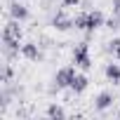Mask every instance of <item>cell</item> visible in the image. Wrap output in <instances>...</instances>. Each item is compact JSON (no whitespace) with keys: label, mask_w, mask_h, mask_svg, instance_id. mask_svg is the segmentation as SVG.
<instances>
[{"label":"cell","mask_w":120,"mask_h":120,"mask_svg":"<svg viewBox=\"0 0 120 120\" xmlns=\"http://www.w3.org/2000/svg\"><path fill=\"white\" fill-rule=\"evenodd\" d=\"M101 26H104V14H101L99 10L90 12V21H87V31H97V28H101Z\"/></svg>","instance_id":"obj_8"},{"label":"cell","mask_w":120,"mask_h":120,"mask_svg":"<svg viewBox=\"0 0 120 120\" xmlns=\"http://www.w3.org/2000/svg\"><path fill=\"white\" fill-rule=\"evenodd\" d=\"M21 54H24L26 59H31V61H40V59H42V54H40L38 45H33V42H26V45H21Z\"/></svg>","instance_id":"obj_5"},{"label":"cell","mask_w":120,"mask_h":120,"mask_svg":"<svg viewBox=\"0 0 120 120\" xmlns=\"http://www.w3.org/2000/svg\"><path fill=\"white\" fill-rule=\"evenodd\" d=\"M106 78L111 82H120V64H108L106 66Z\"/></svg>","instance_id":"obj_10"},{"label":"cell","mask_w":120,"mask_h":120,"mask_svg":"<svg viewBox=\"0 0 120 120\" xmlns=\"http://www.w3.org/2000/svg\"><path fill=\"white\" fill-rule=\"evenodd\" d=\"M115 19H118V26H120V12H115Z\"/></svg>","instance_id":"obj_16"},{"label":"cell","mask_w":120,"mask_h":120,"mask_svg":"<svg viewBox=\"0 0 120 120\" xmlns=\"http://www.w3.org/2000/svg\"><path fill=\"white\" fill-rule=\"evenodd\" d=\"M47 118H66V111H64L61 106H56V104H52V106L47 108Z\"/></svg>","instance_id":"obj_12"},{"label":"cell","mask_w":120,"mask_h":120,"mask_svg":"<svg viewBox=\"0 0 120 120\" xmlns=\"http://www.w3.org/2000/svg\"><path fill=\"white\" fill-rule=\"evenodd\" d=\"M52 26H54L56 31H68V28H73L75 24H73V19H71V17H66L64 12H59V14H54Z\"/></svg>","instance_id":"obj_4"},{"label":"cell","mask_w":120,"mask_h":120,"mask_svg":"<svg viewBox=\"0 0 120 120\" xmlns=\"http://www.w3.org/2000/svg\"><path fill=\"white\" fill-rule=\"evenodd\" d=\"M111 104H113V94H111V92H101V94L97 97V101H94V108H97V111H106Z\"/></svg>","instance_id":"obj_9"},{"label":"cell","mask_w":120,"mask_h":120,"mask_svg":"<svg viewBox=\"0 0 120 120\" xmlns=\"http://www.w3.org/2000/svg\"><path fill=\"white\" fill-rule=\"evenodd\" d=\"M87 21H90V12H82V14H78V17L73 19L75 28H80V31H87Z\"/></svg>","instance_id":"obj_11"},{"label":"cell","mask_w":120,"mask_h":120,"mask_svg":"<svg viewBox=\"0 0 120 120\" xmlns=\"http://www.w3.org/2000/svg\"><path fill=\"white\" fill-rule=\"evenodd\" d=\"M73 64L80 66L82 71H90V68H92V59H90V47H87V42H80V45L73 49Z\"/></svg>","instance_id":"obj_2"},{"label":"cell","mask_w":120,"mask_h":120,"mask_svg":"<svg viewBox=\"0 0 120 120\" xmlns=\"http://www.w3.org/2000/svg\"><path fill=\"white\" fill-rule=\"evenodd\" d=\"M78 3H80V0H61V5H64V7H75Z\"/></svg>","instance_id":"obj_14"},{"label":"cell","mask_w":120,"mask_h":120,"mask_svg":"<svg viewBox=\"0 0 120 120\" xmlns=\"http://www.w3.org/2000/svg\"><path fill=\"white\" fill-rule=\"evenodd\" d=\"M113 12H120V0H113Z\"/></svg>","instance_id":"obj_15"},{"label":"cell","mask_w":120,"mask_h":120,"mask_svg":"<svg viewBox=\"0 0 120 120\" xmlns=\"http://www.w3.org/2000/svg\"><path fill=\"white\" fill-rule=\"evenodd\" d=\"M10 17L17 19V21H24V19H28V7L14 3V5H10Z\"/></svg>","instance_id":"obj_6"},{"label":"cell","mask_w":120,"mask_h":120,"mask_svg":"<svg viewBox=\"0 0 120 120\" xmlns=\"http://www.w3.org/2000/svg\"><path fill=\"white\" fill-rule=\"evenodd\" d=\"M115 56H118V61H120V49H118V54H115Z\"/></svg>","instance_id":"obj_17"},{"label":"cell","mask_w":120,"mask_h":120,"mask_svg":"<svg viewBox=\"0 0 120 120\" xmlns=\"http://www.w3.org/2000/svg\"><path fill=\"white\" fill-rule=\"evenodd\" d=\"M87 85H90L87 75H82V73H75V78H73V82H71V90H73L75 94H80V92H85V90H87Z\"/></svg>","instance_id":"obj_7"},{"label":"cell","mask_w":120,"mask_h":120,"mask_svg":"<svg viewBox=\"0 0 120 120\" xmlns=\"http://www.w3.org/2000/svg\"><path fill=\"white\" fill-rule=\"evenodd\" d=\"M108 52H113V54H118V49H120V38H113L111 42H108V47H106Z\"/></svg>","instance_id":"obj_13"},{"label":"cell","mask_w":120,"mask_h":120,"mask_svg":"<svg viewBox=\"0 0 120 120\" xmlns=\"http://www.w3.org/2000/svg\"><path fill=\"white\" fill-rule=\"evenodd\" d=\"M19 40H21V28H19V21L12 19V21H7V26L3 31V42H5V49L10 56L14 52H19Z\"/></svg>","instance_id":"obj_1"},{"label":"cell","mask_w":120,"mask_h":120,"mask_svg":"<svg viewBox=\"0 0 120 120\" xmlns=\"http://www.w3.org/2000/svg\"><path fill=\"white\" fill-rule=\"evenodd\" d=\"M75 78V68L73 66H64V68H59L56 75H54V82H56V90H64V87H71Z\"/></svg>","instance_id":"obj_3"}]
</instances>
